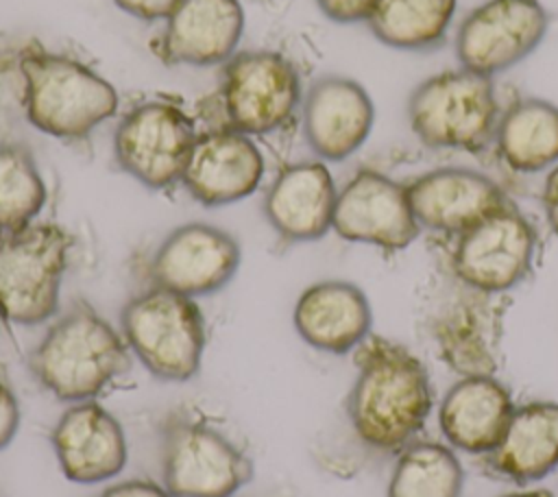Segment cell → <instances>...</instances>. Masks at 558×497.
Wrapping results in <instances>:
<instances>
[{"label":"cell","instance_id":"obj_21","mask_svg":"<svg viewBox=\"0 0 558 497\" xmlns=\"http://www.w3.org/2000/svg\"><path fill=\"white\" fill-rule=\"evenodd\" d=\"M301 340L318 351L344 355L373 331V312L364 290L344 279H323L307 286L292 310Z\"/></svg>","mask_w":558,"mask_h":497},{"label":"cell","instance_id":"obj_20","mask_svg":"<svg viewBox=\"0 0 558 497\" xmlns=\"http://www.w3.org/2000/svg\"><path fill=\"white\" fill-rule=\"evenodd\" d=\"M338 190L323 161L283 166L264 192L262 211L283 242L320 240L333 222Z\"/></svg>","mask_w":558,"mask_h":497},{"label":"cell","instance_id":"obj_6","mask_svg":"<svg viewBox=\"0 0 558 497\" xmlns=\"http://www.w3.org/2000/svg\"><path fill=\"white\" fill-rule=\"evenodd\" d=\"M74 238L57 222H33L0 235V316L35 327L59 312V294Z\"/></svg>","mask_w":558,"mask_h":497},{"label":"cell","instance_id":"obj_29","mask_svg":"<svg viewBox=\"0 0 558 497\" xmlns=\"http://www.w3.org/2000/svg\"><path fill=\"white\" fill-rule=\"evenodd\" d=\"M20 429V403L17 397L0 373V449H4Z\"/></svg>","mask_w":558,"mask_h":497},{"label":"cell","instance_id":"obj_26","mask_svg":"<svg viewBox=\"0 0 558 497\" xmlns=\"http://www.w3.org/2000/svg\"><path fill=\"white\" fill-rule=\"evenodd\" d=\"M464 471L449 445L412 440L399 451L388 497H460Z\"/></svg>","mask_w":558,"mask_h":497},{"label":"cell","instance_id":"obj_1","mask_svg":"<svg viewBox=\"0 0 558 497\" xmlns=\"http://www.w3.org/2000/svg\"><path fill=\"white\" fill-rule=\"evenodd\" d=\"M347 416L368 449L395 453L416 440L432 412L429 373L405 344L371 334L355 351Z\"/></svg>","mask_w":558,"mask_h":497},{"label":"cell","instance_id":"obj_19","mask_svg":"<svg viewBox=\"0 0 558 497\" xmlns=\"http://www.w3.org/2000/svg\"><path fill=\"white\" fill-rule=\"evenodd\" d=\"M303 135L323 161H344L368 140L375 107L368 92L349 76L316 78L303 102Z\"/></svg>","mask_w":558,"mask_h":497},{"label":"cell","instance_id":"obj_3","mask_svg":"<svg viewBox=\"0 0 558 497\" xmlns=\"http://www.w3.org/2000/svg\"><path fill=\"white\" fill-rule=\"evenodd\" d=\"M24 113L41 133L83 140L118 111V92L89 65L48 50L20 59Z\"/></svg>","mask_w":558,"mask_h":497},{"label":"cell","instance_id":"obj_24","mask_svg":"<svg viewBox=\"0 0 558 497\" xmlns=\"http://www.w3.org/2000/svg\"><path fill=\"white\" fill-rule=\"evenodd\" d=\"M497 153L521 174L558 163V107L543 98H519L497 120Z\"/></svg>","mask_w":558,"mask_h":497},{"label":"cell","instance_id":"obj_22","mask_svg":"<svg viewBox=\"0 0 558 497\" xmlns=\"http://www.w3.org/2000/svg\"><path fill=\"white\" fill-rule=\"evenodd\" d=\"M512 410V395L504 381L495 375H469L445 392L438 427L453 449L486 456L499 443Z\"/></svg>","mask_w":558,"mask_h":497},{"label":"cell","instance_id":"obj_15","mask_svg":"<svg viewBox=\"0 0 558 497\" xmlns=\"http://www.w3.org/2000/svg\"><path fill=\"white\" fill-rule=\"evenodd\" d=\"M50 443L61 473L74 484L107 482L129 460L122 423L96 399L70 403L57 419Z\"/></svg>","mask_w":558,"mask_h":497},{"label":"cell","instance_id":"obj_14","mask_svg":"<svg viewBox=\"0 0 558 497\" xmlns=\"http://www.w3.org/2000/svg\"><path fill=\"white\" fill-rule=\"evenodd\" d=\"M331 229L342 240L373 244L388 253L410 246L421 233L405 183L373 168H360L338 190Z\"/></svg>","mask_w":558,"mask_h":497},{"label":"cell","instance_id":"obj_4","mask_svg":"<svg viewBox=\"0 0 558 497\" xmlns=\"http://www.w3.org/2000/svg\"><path fill=\"white\" fill-rule=\"evenodd\" d=\"M161 480L172 497H233L255 466L251 456L207 414L174 408L159 425Z\"/></svg>","mask_w":558,"mask_h":497},{"label":"cell","instance_id":"obj_32","mask_svg":"<svg viewBox=\"0 0 558 497\" xmlns=\"http://www.w3.org/2000/svg\"><path fill=\"white\" fill-rule=\"evenodd\" d=\"M543 209H545V218L549 229L558 235V166H554L543 183Z\"/></svg>","mask_w":558,"mask_h":497},{"label":"cell","instance_id":"obj_8","mask_svg":"<svg viewBox=\"0 0 558 497\" xmlns=\"http://www.w3.org/2000/svg\"><path fill=\"white\" fill-rule=\"evenodd\" d=\"M534 251V225L508 201L477 225L453 235L449 272L473 290L504 294L530 275Z\"/></svg>","mask_w":558,"mask_h":497},{"label":"cell","instance_id":"obj_16","mask_svg":"<svg viewBox=\"0 0 558 497\" xmlns=\"http://www.w3.org/2000/svg\"><path fill=\"white\" fill-rule=\"evenodd\" d=\"M242 33L240 0H181L150 48L166 65L209 68L235 54Z\"/></svg>","mask_w":558,"mask_h":497},{"label":"cell","instance_id":"obj_34","mask_svg":"<svg viewBox=\"0 0 558 497\" xmlns=\"http://www.w3.org/2000/svg\"><path fill=\"white\" fill-rule=\"evenodd\" d=\"M0 318H2V316H0Z\"/></svg>","mask_w":558,"mask_h":497},{"label":"cell","instance_id":"obj_23","mask_svg":"<svg viewBox=\"0 0 558 497\" xmlns=\"http://www.w3.org/2000/svg\"><path fill=\"white\" fill-rule=\"evenodd\" d=\"M486 473L525 486L558 466V403L530 401L514 405L493 451L482 456Z\"/></svg>","mask_w":558,"mask_h":497},{"label":"cell","instance_id":"obj_27","mask_svg":"<svg viewBox=\"0 0 558 497\" xmlns=\"http://www.w3.org/2000/svg\"><path fill=\"white\" fill-rule=\"evenodd\" d=\"M46 198V181L33 153L22 144H0V235L37 222Z\"/></svg>","mask_w":558,"mask_h":497},{"label":"cell","instance_id":"obj_5","mask_svg":"<svg viewBox=\"0 0 558 497\" xmlns=\"http://www.w3.org/2000/svg\"><path fill=\"white\" fill-rule=\"evenodd\" d=\"M120 334L142 366L161 381H190L205 353V316L198 303L150 286L120 312Z\"/></svg>","mask_w":558,"mask_h":497},{"label":"cell","instance_id":"obj_12","mask_svg":"<svg viewBox=\"0 0 558 497\" xmlns=\"http://www.w3.org/2000/svg\"><path fill=\"white\" fill-rule=\"evenodd\" d=\"M549 28L538 0H486L458 26L456 59L460 68L493 78L530 57Z\"/></svg>","mask_w":558,"mask_h":497},{"label":"cell","instance_id":"obj_7","mask_svg":"<svg viewBox=\"0 0 558 497\" xmlns=\"http://www.w3.org/2000/svg\"><path fill=\"white\" fill-rule=\"evenodd\" d=\"M499 120L493 78L460 70H445L408 98L412 133L429 148L480 150L495 137Z\"/></svg>","mask_w":558,"mask_h":497},{"label":"cell","instance_id":"obj_30","mask_svg":"<svg viewBox=\"0 0 558 497\" xmlns=\"http://www.w3.org/2000/svg\"><path fill=\"white\" fill-rule=\"evenodd\" d=\"M118 9L124 13L142 20V22H157L168 20V15L177 9L181 0H113Z\"/></svg>","mask_w":558,"mask_h":497},{"label":"cell","instance_id":"obj_13","mask_svg":"<svg viewBox=\"0 0 558 497\" xmlns=\"http://www.w3.org/2000/svg\"><path fill=\"white\" fill-rule=\"evenodd\" d=\"M242 251L238 240L209 222L174 227L148 262L150 286L196 299L222 290L238 272Z\"/></svg>","mask_w":558,"mask_h":497},{"label":"cell","instance_id":"obj_28","mask_svg":"<svg viewBox=\"0 0 558 497\" xmlns=\"http://www.w3.org/2000/svg\"><path fill=\"white\" fill-rule=\"evenodd\" d=\"M377 0H316L325 17L338 24L366 22Z\"/></svg>","mask_w":558,"mask_h":497},{"label":"cell","instance_id":"obj_31","mask_svg":"<svg viewBox=\"0 0 558 497\" xmlns=\"http://www.w3.org/2000/svg\"><path fill=\"white\" fill-rule=\"evenodd\" d=\"M98 497H172V495L163 484L135 477V480H124L107 486Z\"/></svg>","mask_w":558,"mask_h":497},{"label":"cell","instance_id":"obj_11","mask_svg":"<svg viewBox=\"0 0 558 497\" xmlns=\"http://www.w3.org/2000/svg\"><path fill=\"white\" fill-rule=\"evenodd\" d=\"M453 288L427 312L423 327L438 360L458 373L495 375L501 364L504 303L493 301L499 294H486L460 283L453 275Z\"/></svg>","mask_w":558,"mask_h":497},{"label":"cell","instance_id":"obj_33","mask_svg":"<svg viewBox=\"0 0 558 497\" xmlns=\"http://www.w3.org/2000/svg\"><path fill=\"white\" fill-rule=\"evenodd\" d=\"M499 497H554L551 490L547 488H530V490H514V493H506Z\"/></svg>","mask_w":558,"mask_h":497},{"label":"cell","instance_id":"obj_25","mask_svg":"<svg viewBox=\"0 0 558 497\" xmlns=\"http://www.w3.org/2000/svg\"><path fill=\"white\" fill-rule=\"evenodd\" d=\"M458 0H377L366 24L386 46L397 50H432L442 46Z\"/></svg>","mask_w":558,"mask_h":497},{"label":"cell","instance_id":"obj_9","mask_svg":"<svg viewBox=\"0 0 558 497\" xmlns=\"http://www.w3.org/2000/svg\"><path fill=\"white\" fill-rule=\"evenodd\" d=\"M194 120L168 100H144L129 109L113 131V159L148 190L181 183L196 142Z\"/></svg>","mask_w":558,"mask_h":497},{"label":"cell","instance_id":"obj_10","mask_svg":"<svg viewBox=\"0 0 558 497\" xmlns=\"http://www.w3.org/2000/svg\"><path fill=\"white\" fill-rule=\"evenodd\" d=\"M220 105L227 129L266 135L283 126L301 105L299 72L277 50H242L222 63Z\"/></svg>","mask_w":558,"mask_h":497},{"label":"cell","instance_id":"obj_2","mask_svg":"<svg viewBox=\"0 0 558 497\" xmlns=\"http://www.w3.org/2000/svg\"><path fill=\"white\" fill-rule=\"evenodd\" d=\"M131 364L122 334L81 299L50 323L28 355L33 379L65 403L96 399L129 375Z\"/></svg>","mask_w":558,"mask_h":497},{"label":"cell","instance_id":"obj_18","mask_svg":"<svg viewBox=\"0 0 558 497\" xmlns=\"http://www.w3.org/2000/svg\"><path fill=\"white\" fill-rule=\"evenodd\" d=\"M405 192L418 227L442 235H460L510 201L490 177L456 166L414 177Z\"/></svg>","mask_w":558,"mask_h":497},{"label":"cell","instance_id":"obj_17","mask_svg":"<svg viewBox=\"0 0 558 497\" xmlns=\"http://www.w3.org/2000/svg\"><path fill=\"white\" fill-rule=\"evenodd\" d=\"M264 179V155L251 135L220 126L198 133L181 183L203 207H222L251 196Z\"/></svg>","mask_w":558,"mask_h":497}]
</instances>
